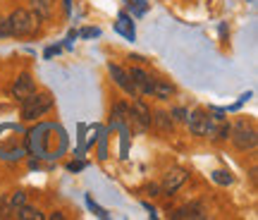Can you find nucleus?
<instances>
[{
	"mask_svg": "<svg viewBox=\"0 0 258 220\" xmlns=\"http://www.w3.org/2000/svg\"><path fill=\"white\" fill-rule=\"evenodd\" d=\"M38 22H41V17H36L34 12H29V10H15V12L8 17L10 36L22 38V36H31V34H36Z\"/></svg>",
	"mask_w": 258,
	"mask_h": 220,
	"instance_id": "obj_1",
	"label": "nucleus"
},
{
	"mask_svg": "<svg viewBox=\"0 0 258 220\" xmlns=\"http://www.w3.org/2000/svg\"><path fill=\"white\" fill-rule=\"evenodd\" d=\"M50 108H53L50 93H29L27 98H22V118L24 120L43 118Z\"/></svg>",
	"mask_w": 258,
	"mask_h": 220,
	"instance_id": "obj_2",
	"label": "nucleus"
},
{
	"mask_svg": "<svg viewBox=\"0 0 258 220\" xmlns=\"http://www.w3.org/2000/svg\"><path fill=\"white\" fill-rule=\"evenodd\" d=\"M232 134V144L239 148V151H251V148L256 146V129L251 127L249 122H237V127L230 129Z\"/></svg>",
	"mask_w": 258,
	"mask_h": 220,
	"instance_id": "obj_3",
	"label": "nucleus"
},
{
	"mask_svg": "<svg viewBox=\"0 0 258 220\" xmlns=\"http://www.w3.org/2000/svg\"><path fill=\"white\" fill-rule=\"evenodd\" d=\"M186 177H189V173H186L184 168H172V170H167L165 177H163V184H160V187H163V194L172 196V194L186 182Z\"/></svg>",
	"mask_w": 258,
	"mask_h": 220,
	"instance_id": "obj_4",
	"label": "nucleus"
},
{
	"mask_svg": "<svg viewBox=\"0 0 258 220\" xmlns=\"http://www.w3.org/2000/svg\"><path fill=\"white\" fill-rule=\"evenodd\" d=\"M213 127V115H208L206 110H194L191 118H189V129H191L196 137H206L211 134Z\"/></svg>",
	"mask_w": 258,
	"mask_h": 220,
	"instance_id": "obj_5",
	"label": "nucleus"
},
{
	"mask_svg": "<svg viewBox=\"0 0 258 220\" xmlns=\"http://www.w3.org/2000/svg\"><path fill=\"white\" fill-rule=\"evenodd\" d=\"M34 89H36V84H34V79H31V74H19L17 79H15V84H12V98H27L29 93H34Z\"/></svg>",
	"mask_w": 258,
	"mask_h": 220,
	"instance_id": "obj_6",
	"label": "nucleus"
},
{
	"mask_svg": "<svg viewBox=\"0 0 258 220\" xmlns=\"http://www.w3.org/2000/svg\"><path fill=\"white\" fill-rule=\"evenodd\" d=\"M110 74H112V79H115V84L120 86L122 91L132 93V96H139L137 86H134V82H132V77H129V72H124V70H122V67H117V65H110Z\"/></svg>",
	"mask_w": 258,
	"mask_h": 220,
	"instance_id": "obj_7",
	"label": "nucleus"
},
{
	"mask_svg": "<svg viewBox=\"0 0 258 220\" xmlns=\"http://www.w3.org/2000/svg\"><path fill=\"white\" fill-rule=\"evenodd\" d=\"M129 77H132V82H134V86H137L139 93H146V96H151V91H153V79H151V77H148L144 70H139V67H132Z\"/></svg>",
	"mask_w": 258,
	"mask_h": 220,
	"instance_id": "obj_8",
	"label": "nucleus"
},
{
	"mask_svg": "<svg viewBox=\"0 0 258 220\" xmlns=\"http://www.w3.org/2000/svg\"><path fill=\"white\" fill-rule=\"evenodd\" d=\"M129 118H137V120H139V127H141V129L151 127V110H148L141 101H137L134 105H132V113H129Z\"/></svg>",
	"mask_w": 258,
	"mask_h": 220,
	"instance_id": "obj_9",
	"label": "nucleus"
},
{
	"mask_svg": "<svg viewBox=\"0 0 258 220\" xmlns=\"http://www.w3.org/2000/svg\"><path fill=\"white\" fill-rule=\"evenodd\" d=\"M53 3L55 0H29V5L34 10V15L41 19H48L50 17V12H53Z\"/></svg>",
	"mask_w": 258,
	"mask_h": 220,
	"instance_id": "obj_10",
	"label": "nucleus"
},
{
	"mask_svg": "<svg viewBox=\"0 0 258 220\" xmlns=\"http://www.w3.org/2000/svg\"><path fill=\"white\" fill-rule=\"evenodd\" d=\"M172 93H175V89H172L170 84H165V82H153V91H151V96H156V98H160V101H167Z\"/></svg>",
	"mask_w": 258,
	"mask_h": 220,
	"instance_id": "obj_11",
	"label": "nucleus"
},
{
	"mask_svg": "<svg viewBox=\"0 0 258 220\" xmlns=\"http://www.w3.org/2000/svg\"><path fill=\"white\" fill-rule=\"evenodd\" d=\"M15 215H17V220H43V213L36 211V208H31V206H27V203L19 206Z\"/></svg>",
	"mask_w": 258,
	"mask_h": 220,
	"instance_id": "obj_12",
	"label": "nucleus"
},
{
	"mask_svg": "<svg viewBox=\"0 0 258 220\" xmlns=\"http://www.w3.org/2000/svg\"><path fill=\"white\" fill-rule=\"evenodd\" d=\"M151 122H153V125H156L163 134L172 132V120H170V115H167V113H156V118H151Z\"/></svg>",
	"mask_w": 258,
	"mask_h": 220,
	"instance_id": "obj_13",
	"label": "nucleus"
},
{
	"mask_svg": "<svg viewBox=\"0 0 258 220\" xmlns=\"http://www.w3.org/2000/svg\"><path fill=\"white\" fill-rule=\"evenodd\" d=\"M203 211L199 206H184V208H179V211L172 213V218L175 220H182V218H201Z\"/></svg>",
	"mask_w": 258,
	"mask_h": 220,
	"instance_id": "obj_14",
	"label": "nucleus"
},
{
	"mask_svg": "<svg viewBox=\"0 0 258 220\" xmlns=\"http://www.w3.org/2000/svg\"><path fill=\"white\" fill-rule=\"evenodd\" d=\"M5 203H8V213H17L19 206L27 203V196H24V192H15V194H10Z\"/></svg>",
	"mask_w": 258,
	"mask_h": 220,
	"instance_id": "obj_15",
	"label": "nucleus"
},
{
	"mask_svg": "<svg viewBox=\"0 0 258 220\" xmlns=\"http://www.w3.org/2000/svg\"><path fill=\"white\" fill-rule=\"evenodd\" d=\"M117 29H120L122 34L127 38H134V27H129V19L127 15H120V24H117Z\"/></svg>",
	"mask_w": 258,
	"mask_h": 220,
	"instance_id": "obj_16",
	"label": "nucleus"
},
{
	"mask_svg": "<svg viewBox=\"0 0 258 220\" xmlns=\"http://www.w3.org/2000/svg\"><path fill=\"white\" fill-rule=\"evenodd\" d=\"M213 180L220 184H232V177L230 173H225V170H218V173H213Z\"/></svg>",
	"mask_w": 258,
	"mask_h": 220,
	"instance_id": "obj_17",
	"label": "nucleus"
},
{
	"mask_svg": "<svg viewBox=\"0 0 258 220\" xmlns=\"http://www.w3.org/2000/svg\"><path fill=\"white\" fill-rule=\"evenodd\" d=\"M82 36H84V38H93V36H101V29H91V27H89V29H84V31H82Z\"/></svg>",
	"mask_w": 258,
	"mask_h": 220,
	"instance_id": "obj_18",
	"label": "nucleus"
},
{
	"mask_svg": "<svg viewBox=\"0 0 258 220\" xmlns=\"http://www.w3.org/2000/svg\"><path fill=\"white\" fill-rule=\"evenodd\" d=\"M5 36H10V31H8V19L0 17V38H5Z\"/></svg>",
	"mask_w": 258,
	"mask_h": 220,
	"instance_id": "obj_19",
	"label": "nucleus"
},
{
	"mask_svg": "<svg viewBox=\"0 0 258 220\" xmlns=\"http://www.w3.org/2000/svg\"><path fill=\"white\" fill-rule=\"evenodd\" d=\"M175 118H177V120H186V110H184V108H177V110H175Z\"/></svg>",
	"mask_w": 258,
	"mask_h": 220,
	"instance_id": "obj_20",
	"label": "nucleus"
},
{
	"mask_svg": "<svg viewBox=\"0 0 258 220\" xmlns=\"http://www.w3.org/2000/svg\"><path fill=\"white\" fill-rule=\"evenodd\" d=\"M84 163H70V170H82Z\"/></svg>",
	"mask_w": 258,
	"mask_h": 220,
	"instance_id": "obj_21",
	"label": "nucleus"
}]
</instances>
